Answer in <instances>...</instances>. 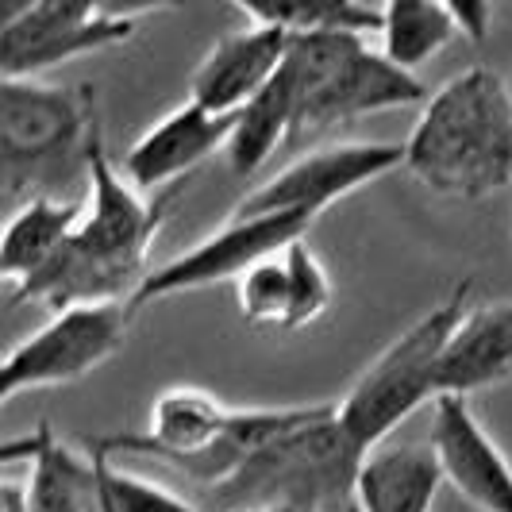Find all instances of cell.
<instances>
[{"label":"cell","instance_id":"1","mask_svg":"<svg viewBox=\"0 0 512 512\" xmlns=\"http://www.w3.org/2000/svg\"><path fill=\"white\" fill-rule=\"evenodd\" d=\"M85 166H89V201L81 224L39 274L8 289L12 293L8 308L43 301L58 312L89 301H131L154 270L151 247L170 216V205L178 201V189H166L147 201L143 189L120 178L97 128L85 147Z\"/></svg>","mask_w":512,"mask_h":512},{"label":"cell","instance_id":"2","mask_svg":"<svg viewBox=\"0 0 512 512\" xmlns=\"http://www.w3.org/2000/svg\"><path fill=\"white\" fill-rule=\"evenodd\" d=\"M405 170L451 201H482L512 181V93L505 77L470 66L436 89L405 143Z\"/></svg>","mask_w":512,"mask_h":512},{"label":"cell","instance_id":"3","mask_svg":"<svg viewBox=\"0 0 512 512\" xmlns=\"http://www.w3.org/2000/svg\"><path fill=\"white\" fill-rule=\"evenodd\" d=\"M366 451L339 424V405H324L312 420L255 451L231 478L212 486V501L224 512L266 505H339L355 493Z\"/></svg>","mask_w":512,"mask_h":512},{"label":"cell","instance_id":"4","mask_svg":"<svg viewBox=\"0 0 512 512\" xmlns=\"http://www.w3.org/2000/svg\"><path fill=\"white\" fill-rule=\"evenodd\" d=\"M466 293L470 282L455 285L443 305L405 328L347 389V397L339 401V424L359 443V451L370 455L374 447H382L401 428V420L439 397V359L466 312Z\"/></svg>","mask_w":512,"mask_h":512},{"label":"cell","instance_id":"5","mask_svg":"<svg viewBox=\"0 0 512 512\" xmlns=\"http://www.w3.org/2000/svg\"><path fill=\"white\" fill-rule=\"evenodd\" d=\"M89 93L43 85L35 77L0 81V162L4 197L35 189L43 174L66 166L74 147H85L97 120L89 116Z\"/></svg>","mask_w":512,"mask_h":512},{"label":"cell","instance_id":"6","mask_svg":"<svg viewBox=\"0 0 512 512\" xmlns=\"http://www.w3.org/2000/svg\"><path fill=\"white\" fill-rule=\"evenodd\" d=\"M131 316V301H89L58 308L39 332L8 351L0 370V401H12L27 389L81 382L85 374L101 370L128 343Z\"/></svg>","mask_w":512,"mask_h":512},{"label":"cell","instance_id":"7","mask_svg":"<svg viewBox=\"0 0 512 512\" xmlns=\"http://www.w3.org/2000/svg\"><path fill=\"white\" fill-rule=\"evenodd\" d=\"M316 216L305 212H270V216H231L220 231H212L185 255L154 266L139 293L131 297V308L154 305L162 297H178L193 289H208L220 282H239L262 258L278 255L289 243L305 239Z\"/></svg>","mask_w":512,"mask_h":512},{"label":"cell","instance_id":"8","mask_svg":"<svg viewBox=\"0 0 512 512\" xmlns=\"http://www.w3.org/2000/svg\"><path fill=\"white\" fill-rule=\"evenodd\" d=\"M405 166V143H343L324 147L297 162H289L282 174L251 189L231 216H270V212H305L320 216L335 201L359 193L362 185L393 174Z\"/></svg>","mask_w":512,"mask_h":512},{"label":"cell","instance_id":"9","mask_svg":"<svg viewBox=\"0 0 512 512\" xmlns=\"http://www.w3.org/2000/svg\"><path fill=\"white\" fill-rule=\"evenodd\" d=\"M135 35V20H104L93 0H39L8 20L0 35L4 77H35L81 54L120 47Z\"/></svg>","mask_w":512,"mask_h":512},{"label":"cell","instance_id":"10","mask_svg":"<svg viewBox=\"0 0 512 512\" xmlns=\"http://www.w3.org/2000/svg\"><path fill=\"white\" fill-rule=\"evenodd\" d=\"M428 101V89L416 81L412 70L397 66L385 51H370L359 43L332 74L324 77L305 101L297 104L293 139L320 135V131L347 124L355 116L385 112V108H405V104Z\"/></svg>","mask_w":512,"mask_h":512},{"label":"cell","instance_id":"11","mask_svg":"<svg viewBox=\"0 0 512 512\" xmlns=\"http://www.w3.org/2000/svg\"><path fill=\"white\" fill-rule=\"evenodd\" d=\"M231 131H235V112H212L189 97L131 143L120 170L135 189L154 193L166 181L193 174L216 151H228Z\"/></svg>","mask_w":512,"mask_h":512},{"label":"cell","instance_id":"12","mask_svg":"<svg viewBox=\"0 0 512 512\" xmlns=\"http://www.w3.org/2000/svg\"><path fill=\"white\" fill-rule=\"evenodd\" d=\"M432 447L443 462V478L482 512H512V462L474 420L466 397H436Z\"/></svg>","mask_w":512,"mask_h":512},{"label":"cell","instance_id":"13","mask_svg":"<svg viewBox=\"0 0 512 512\" xmlns=\"http://www.w3.org/2000/svg\"><path fill=\"white\" fill-rule=\"evenodd\" d=\"M228 424L231 409L224 401H216L212 393L197 389V385H174L151 405L147 432L97 439V443L104 451H135V455H151V459H162L174 470H181L185 462L212 451L224 439Z\"/></svg>","mask_w":512,"mask_h":512},{"label":"cell","instance_id":"14","mask_svg":"<svg viewBox=\"0 0 512 512\" xmlns=\"http://www.w3.org/2000/svg\"><path fill=\"white\" fill-rule=\"evenodd\" d=\"M289 39L278 27L251 24L235 35H224L193 74V101L212 112H239L270 77L282 70Z\"/></svg>","mask_w":512,"mask_h":512},{"label":"cell","instance_id":"15","mask_svg":"<svg viewBox=\"0 0 512 512\" xmlns=\"http://www.w3.org/2000/svg\"><path fill=\"white\" fill-rule=\"evenodd\" d=\"M16 459H27V512H101L93 455L89 462L77 459L74 447L54 436L51 420H39L31 436L4 443L0 462L12 466Z\"/></svg>","mask_w":512,"mask_h":512},{"label":"cell","instance_id":"16","mask_svg":"<svg viewBox=\"0 0 512 512\" xmlns=\"http://www.w3.org/2000/svg\"><path fill=\"white\" fill-rule=\"evenodd\" d=\"M512 382V301H486L462 312L439 359V397H470Z\"/></svg>","mask_w":512,"mask_h":512},{"label":"cell","instance_id":"17","mask_svg":"<svg viewBox=\"0 0 512 512\" xmlns=\"http://www.w3.org/2000/svg\"><path fill=\"white\" fill-rule=\"evenodd\" d=\"M443 462L432 443L374 447L359 466L355 509L359 512H432Z\"/></svg>","mask_w":512,"mask_h":512},{"label":"cell","instance_id":"18","mask_svg":"<svg viewBox=\"0 0 512 512\" xmlns=\"http://www.w3.org/2000/svg\"><path fill=\"white\" fill-rule=\"evenodd\" d=\"M85 216V205L54 201L47 193H31L24 205L8 216V228L0 239V278L8 289L24 285L31 274H39L77 231Z\"/></svg>","mask_w":512,"mask_h":512},{"label":"cell","instance_id":"19","mask_svg":"<svg viewBox=\"0 0 512 512\" xmlns=\"http://www.w3.org/2000/svg\"><path fill=\"white\" fill-rule=\"evenodd\" d=\"M293 120H297V93L285 70L270 77L251 101L235 112V131L228 143V166L231 174L251 178L270 162V154L293 139Z\"/></svg>","mask_w":512,"mask_h":512},{"label":"cell","instance_id":"20","mask_svg":"<svg viewBox=\"0 0 512 512\" xmlns=\"http://www.w3.org/2000/svg\"><path fill=\"white\" fill-rule=\"evenodd\" d=\"M455 35H462L455 16L439 0H385L382 8V51L416 70L428 58H436Z\"/></svg>","mask_w":512,"mask_h":512},{"label":"cell","instance_id":"21","mask_svg":"<svg viewBox=\"0 0 512 512\" xmlns=\"http://www.w3.org/2000/svg\"><path fill=\"white\" fill-rule=\"evenodd\" d=\"M255 24L278 27L285 35L305 31H382V12L359 0H231Z\"/></svg>","mask_w":512,"mask_h":512},{"label":"cell","instance_id":"22","mask_svg":"<svg viewBox=\"0 0 512 512\" xmlns=\"http://www.w3.org/2000/svg\"><path fill=\"white\" fill-rule=\"evenodd\" d=\"M235 297H239V316L258 332H270V328L289 332L293 328V282H289V266H285L282 251L251 266L235 282Z\"/></svg>","mask_w":512,"mask_h":512},{"label":"cell","instance_id":"23","mask_svg":"<svg viewBox=\"0 0 512 512\" xmlns=\"http://www.w3.org/2000/svg\"><path fill=\"white\" fill-rule=\"evenodd\" d=\"M89 451H93V466H97V478H101V501L112 512H201L197 505H189L185 497L162 489L158 482L116 470L112 455L101 443H89Z\"/></svg>","mask_w":512,"mask_h":512},{"label":"cell","instance_id":"24","mask_svg":"<svg viewBox=\"0 0 512 512\" xmlns=\"http://www.w3.org/2000/svg\"><path fill=\"white\" fill-rule=\"evenodd\" d=\"M285 266H289V282H293V328L289 332H301L308 324H316L328 305H332V278L324 270V262L316 258V251L308 247V235L289 243L282 251Z\"/></svg>","mask_w":512,"mask_h":512},{"label":"cell","instance_id":"25","mask_svg":"<svg viewBox=\"0 0 512 512\" xmlns=\"http://www.w3.org/2000/svg\"><path fill=\"white\" fill-rule=\"evenodd\" d=\"M451 16L459 31L470 39V43H482L489 35V16H493V0H439Z\"/></svg>","mask_w":512,"mask_h":512},{"label":"cell","instance_id":"26","mask_svg":"<svg viewBox=\"0 0 512 512\" xmlns=\"http://www.w3.org/2000/svg\"><path fill=\"white\" fill-rule=\"evenodd\" d=\"M97 16L104 20H139L143 12H162V8H185V0H93Z\"/></svg>","mask_w":512,"mask_h":512},{"label":"cell","instance_id":"27","mask_svg":"<svg viewBox=\"0 0 512 512\" xmlns=\"http://www.w3.org/2000/svg\"><path fill=\"white\" fill-rule=\"evenodd\" d=\"M0 512H27V486L24 482H4L0 486Z\"/></svg>","mask_w":512,"mask_h":512},{"label":"cell","instance_id":"28","mask_svg":"<svg viewBox=\"0 0 512 512\" xmlns=\"http://www.w3.org/2000/svg\"><path fill=\"white\" fill-rule=\"evenodd\" d=\"M31 4H39V0H0V8H4V24L16 20V16H24Z\"/></svg>","mask_w":512,"mask_h":512},{"label":"cell","instance_id":"29","mask_svg":"<svg viewBox=\"0 0 512 512\" xmlns=\"http://www.w3.org/2000/svg\"><path fill=\"white\" fill-rule=\"evenodd\" d=\"M247 512H320L312 505H266V509H247Z\"/></svg>","mask_w":512,"mask_h":512},{"label":"cell","instance_id":"30","mask_svg":"<svg viewBox=\"0 0 512 512\" xmlns=\"http://www.w3.org/2000/svg\"><path fill=\"white\" fill-rule=\"evenodd\" d=\"M101 512H112V509H108V505H104V501H101Z\"/></svg>","mask_w":512,"mask_h":512},{"label":"cell","instance_id":"31","mask_svg":"<svg viewBox=\"0 0 512 512\" xmlns=\"http://www.w3.org/2000/svg\"><path fill=\"white\" fill-rule=\"evenodd\" d=\"M347 512H359V509H355V505H347Z\"/></svg>","mask_w":512,"mask_h":512}]
</instances>
